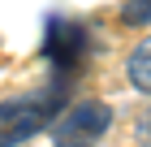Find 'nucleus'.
Returning a JSON list of instances; mask_svg holds the SVG:
<instances>
[{
    "instance_id": "obj_3",
    "label": "nucleus",
    "mask_w": 151,
    "mask_h": 147,
    "mask_svg": "<svg viewBox=\"0 0 151 147\" xmlns=\"http://www.w3.org/2000/svg\"><path fill=\"white\" fill-rule=\"evenodd\" d=\"M43 52H47V61L60 69V78H69V74L82 69V61L91 52V35H86V26L73 22V17H52V22H47Z\"/></svg>"
},
{
    "instance_id": "obj_1",
    "label": "nucleus",
    "mask_w": 151,
    "mask_h": 147,
    "mask_svg": "<svg viewBox=\"0 0 151 147\" xmlns=\"http://www.w3.org/2000/svg\"><path fill=\"white\" fill-rule=\"evenodd\" d=\"M65 91H69V78H56L52 87L39 91V95L4 100L0 104V147H17V143H26V138H35L39 130H47V125L60 117Z\"/></svg>"
},
{
    "instance_id": "obj_2",
    "label": "nucleus",
    "mask_w": 151,
    "mask_h": 147,
    "mask_svg": "<svg viewBox=\"0 0 151 147\" xmlns=\"http://www.w3.org/2000/svg\"><path fill=\"white\" fill-rule=\"evenodd\" d=\"M108 125H112V108L104 100H82L56 117L52 138H56V147H95L108 134Z\"/></svg>"
},
{
    "instance_id": "obj_5",
    "label": "nucleus",
    "mask_w": 151,
    "mask_h": 147,
    "mask_svg": "<svg viewBox=\"0 0 151 147\" xmlns=\"http://www.w3.org/2000/svg\"><path fill=\"white\" fill-rule=\"evenodd\" d=\"M121 22L125 26H147L151 22V0H125L121 4Z\"/></svg>"
},
{
    "instance_id": "obj_6",
    "label": "nucleus",
    "mask_w": 151,
    "mask_h": 147,
    "mask_svg": "<svg viewBox=\"0 0 151 147\" xmlns=\"http://www.w3.org/2000/svg\"><path fill=\"white\" fill-rule=\"evenodd\" d=\"M138 147H151V108L142 113V121H138Z\"/></svg>"
},
{
    "instance_id": "obj_4",
    "label": "nucleus",
    "mask_w": 151,
    "mask_h": 147,
    "mask_svg": "<svg viewBox=\"0 0 151 147\" xmlns=\"http://www.w3.org/2000/svg\"><path fill=\"white\" fill-rule=\"evenodd\" d=\"M125 69H129V82L151 95V35L134 48V52H129V65H125Z\"/></svg>"
}]
</instances>
